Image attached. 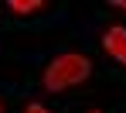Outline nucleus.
<instances>
[{
	"label": "nucleus",
	"instance_id": "0eeeda50",
	"mask_svg": "<svg viewBox=\"0 0 126 113\" xmlns=\"http://www.w3.org/2000/svg\"><path fill=\"white\" fill-rule=\"evenodd\" d=\"M95 113H99V110H95Z\"/></svg>",
	"mask_w": 126,
	"mask_h": 113
},
{
	"label": "nucleus",
	"instance_id": "f03ea898",
	"mask_svg": "<svg viewBox=\"0 0 126 113\" xmlns=\"http://www.w3.org/2000/svg\"><path fill=\"white\" fill-rule=\"evenodd\" d=\"M102 45H106V51H109L116 62L126 65V27H109L106 38H102Z\"/></svg>",
	"mask_w": 126,
	"mask_h": 113
},
{
	"label": "nucleus",
	"instance_id": "423d86ee",
	"mask_svg": "<svg viewBox=\"0 0 126 113\" xmlns=\"http://www.w3.org/2000/svg\"><path fill=\"white\" fill-rule=\"evenodd\" d=\"M0 113H3V106H0Z\"/></svg>",
	"mask_w": 126,
	"mask_h": 113
},
{
	"label": "nucleus",
	"instance_id": "f257e3e1",
	"mask_svg": "<svg viewBox=\"0 0 126 113\" xmlns=\"http://www.w3.org/2000/svg\"><path fill=\"white\" fill-rule=\"evenodd\" d=\"M89 72H92V62H89V58H82V55H62V58H55V62L48 65L44 86H48V89H68V86L89 79Z\"/></svg>",
	"mask_w": 126,
	"mask_h": 113
},
{
	"label": "nucleus",
	"instance_id": "7ed1b4c3",
	"mask_svg": "<svg viewBox=\"0 0 126 113\" xmlns=\"http://www.w3.org/2000/svg\"><path fill=\"white\" fill-rule=\"evenodd\" d=\"M44 3L41 0H10V10L14 14H34V10H41Z\"/></svg>",
	"mask_w": 126,
	"mask_h": 113
},
{
	"label": "nucleus",
	"instance_id": "39448f33",
	"mask_svg": "<svg viewBox=\"0 0 126 113\" xmlns=\"http://www.w3.org/2000/svg\"><path fill=\"white\" fill-rule=\"evenodd\" d=\"M116 7H123V10H126V0H116Z\"/></svg>",
	"mask_w": 126,
	"mask_h": 113
},
{
	"label": "nucleus",
	"instance_id": "20e7f679",
	"mask_svg": "<svg viewBox=\"0 0 126 113\" xmlns=\"http://www.w3.org/2000/svg\"><path fill=\"white\" fill-rule=\"evenodd\" d=\"M24 113H48V110H44V106H27Z\"/></svg>",
	"mask_w": 126,
	"mask_h": 113
}]
</instances>
